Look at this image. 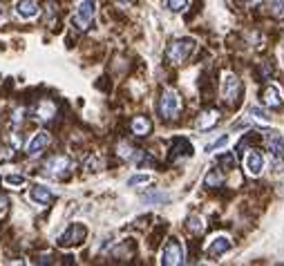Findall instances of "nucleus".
<instances>
[{"instance_id":"1","label":"nucleus","mask_w":284,"mask_h":266,"mask_svg":"<svg viewBox=\"0 0 284 266\" xmlns=\"http://www.w3.org/2000/svg\"><path fill=\"white\" fill-rule=\"evenodd\" d=\"M195 47H197V43L192 38H177V41H172L166 47V59L170 65H184L192 56Z\"/></svg>"},{"instance_id":"2","label":"nucleus","mask_w":284,"mask_h":266,"mask_svg":"<svg viewBox=\"0 0 284 266\" xmlns=\"http://www.w3.org/2000/svg\"><path fill=\"white\" fill-rule=\"evenodd\" d=\"M94 14H96V0H81V3L76 5V12L72 14V18H70L72 27L85 32L90 25H92Z\"/></svg>"},{"instance_id":"3","label":"nucleus","mask_w":284,"mask_h":266,"mask_svg":"<svg viewBox=\"0 0 284 266\" xmlns=\"http://www.w3.org/2000/svg\"><path fill=\"white\" fill-rule=\"evenodd\" d=\"M179 110H181L179 94H177L172 88H166L161 94V99H159V114H161V119L163 121L175 119L177 114H179Z\"/></svg>"},{"instance_id":"4","label":"nucleus","mask_w":284,"mask_h":266,"mask_svg":"<svg viewBox=\"0 0 284 266\" xmlns=\"http://www.w3.org/2000/svg\"><path fill=\"white\" fill-rule=\"evenodd\" d=\"M219 94H221V99H224V103L237 105L239 94H242V83H239V79L233 74V72H226V74L221 76Z\"/></svg>"},{"instance_id":"5","label":"nucleus","mask_w":284,"mask_h":266,"mask_svg":"<svg viewBox=\"0 0 284 266\" xmlns=\"http://www.w3.org/2000/svg\"><path fill=\"white\" fill-rule=\"evenodd\" d=\"M85 237H88V228H85L83 224H70L63 233L59 235L56 244H59L61 248H74V246L83 244Z\"/></svg>"},{"instance_id":"6","label":"nucleus","mask_w":284,"mask_h":266,"mask_svg":"<svg viewBox=\"0 0 284 266\" xmlns=\"http://www.w3.org/2000/svg\"><path fill=\"white\" fill-rule=\"evenodd\" d=\"M70 170H72V159L65 157V154H56V157H52L50 161L45 163V175H50L54 179L67 177Z\"/></svg>"},{"instance_id":"7","label":"nucleus","mask_w":284,"mask_h":266,"mask_svg":"<svg viewBox=\"0 0 284 266\" xmlns=\"http://www.w3.org/2000/svg\"><path fill=\"white\" fill-rule=\"evenodd\" d=\"M184 262V248H181L179 239H168V244L161 250V264L163 266H179Z\"/></svg>"},{"instance_id":"8","label":"nucleus","mask_w":284,"mask_h":266,"mask_svg":"<svg viewBox=\"0 0 284 266\" xmlns=\"http://www.w3.org/2000/svg\"><path fill=\"white\" fill-rule=\"evenodd\" d=\"M192 152H195V148H192V143L188 141V139L177 137V139H172V143H170V152H168V159H170L172 163H177V161H181V159L192 157Z\"/></svg>"},{"instance_id":"9","label":"nucleus","mask_w":284,"mask_h":266,"mask_svg":"<svg viewBox=\"0 0 284 266\" xmlns=\"http://www.w3.org/2000/svg\"><path fill=\"white\" fill-rule=\"evenodd\" d=\"M244 166H246L248 175L251 177H259L264 172V166H266V161H264V154L259 152V150H248L246 159H244Z\"/></svg>"},{"instance_id":"10","label":"nucleus","mask_w":284,"mask_h":266,"mask_svg":"<svg viewBox=\"0 0 284 266\" xmlns=\"http://www.w3.org/2000/svg\"><path fill=\"white\" fill-rule=\"evenodd\" d=\"M259 101H262V105H266V108L275 110L282 105V90L275 88V85H266L262 92H259Z\"/></svg>"},{"instance_id":"11","label":"nucleus","mask_w":284,"mask_h":266,"mask_svg":"<svg viewBox=\"0 0 284 266\" xmlns=\"http://www.w3.org/2000/svg\"><path fill=\"white\" fill-rule=\"evenodd\" d=\"M47 146H50V134H47L45 130H41V132L34 134L30 139V143H27V154H30V157H38Z\"/></svg>"},{"instance_id":"12","label":"nucleus","mask_w":284,"mask_h":266,"mask_svg":"<svg viewBox=\"0 0 284 266\" xmlns=\"http://www.w3.org/2000/svg\"><path fill=\"white\" fill-rule=\"evenodd\" d=\"M14 9H16V14L23 18V21H30V18L38 16V3L36 0H16Z\"/></svg>"},{"instance_id":"13","label":"nucleus","mask_w":284,"mask_h":266,"mask_svg":"<svg viewBox=\"0 0 284 266\" xmlns=\"http://www.w3.org/2000/svg\"><path fill=\"white\" fill-rule=\"evenodd\" d=\"M217 121H219V112H217V110H204V112L197 117L195 128L201 130V132H206V130L215 128V125H217Z\"/></svg>"},{"instance_id":"14","label":"nucleus","mask_w":284,"mask_h":266,"mask_svg":"<svg viewBox=\"0 0 284 266\" xmlns=\"http://www.w3.org/2000/svg\"><path fill=\"white\" fill-rule=\"evenodd\" d=\"M30 199L34 201V204L45 206V204H50V201H54V192H52L47 186L36 183V186H32V190H30Z\"/></svg>"},{"instance_id":"15","label":"nucleus","mask_w":284,"mask_h":266,"mask_svg":"<svg viewBox=\"0 0 284 266\" xmlns=\"http://www.w3.org/2000/svg\"><path fill=\"white\" fill-rule=\"evenodd\" d=\"M266 148L271 150V154L275 159H280L282 154H284V137L280 132H266Z\"/></svg>"},{"instance_id":"16","label":"nucleus","mask_w":284,"mask_h":266,"mask_svg":"<svg viewBox=\"0 0 284 266\" xmlns=\"http://www.w3.org/2000/svg\"><path fill=\"white\" fill-rule=\"evenodd\" d=\"M130 130H132V134L134 137H148L150 134V130H152V123H150V119H146V117H134L132 119V123H130Z\"/></svg>"},{"instance_id":"17","label":"nucleus","mask_w":284,"mask_h":266,"mask_svg":"<svg viewBox=\"0 0 284 266\" xmlns=\"http://www.w3.org/2000/svg\"><path fill=\"white\" fill-rule=\"evenodd\" d=\"M228 248H230V239H228L226 235L215 237V239L208 244V253H210V255H215V257H217V255H221V253H226Z\"/></svg>"},{"instance_id":"18","label":"nucleus","mask_w":284,"mask_h":266,"mask_svg":"<svg viewBox=\"0 0 284 266\" xmlns=\"http://www.w3.org/2000/svg\"><path fill=\"white\" fill-rule=\"evenodd\" d=\"M54 114H56V105L52 103V101H43V103L36 108V119H41V121L52 119Z\"/></svg>"},{"instance_id":"19","label":"nucleus","mask_w":284,"mask_h":266,"mask_svg":"<svg viewBox=\"0 0 284 266\" xmlns=\"http://www.w3.org/2000/svg\"><path fill=\"white\" fill-rule=\"evenodd\" d=\"M186 226H188V230H190L192 235L204 233V219H201L199 215H190L188 221H186Z\"/></svg>"},{"instance_id":"20","label":"nucleus","mask_w":284,"mask_h":266,"mask_svg":"<svg viewBox=\"0 0 284 266\" xmlns=\"http://www.w3.org/2000/svg\"><path fill=\"white\" fill-rule=\"evenodd\" d=\"M221 183H224V177H221L219 170H210L208 175H206V186L208 188H219Z\"/></svg>"},{"instance_id":"21","label":"nucleus","mask_w":284,"mask_h":266,"mask_svg":"<svg viewBox=\"0 0 284 266\" xmlns=\"http://www.w3.org/2000/svg\"><path fill=\"white\" fill-rule=\"evenodd\" d=\"M217 161H219V166H224V170H233V168H235L233 152H221L219 157H217Z\"/></svg>"},{"instance_id":"22","label":"nucleus","mask_w":284,"mask_h":266,"mask_svg":"<svg viewBox=\"0 0 284 266\" xmlns=\"http://www.w3.org/2000/svg\"><path fill=\"white\" fill-rule=\"evenodd\" d=\"M268 9H271L273 18H284V0H271Z\"/></svg>"},{"instance_id":"23","label":"nucleus","mask_w":284,"mask_h":266,"mask_svg":"<svg viewBox=\"0 0 284 266\" xmlns=\"http://www.w3.org/2000/svg\"><path fill=\"white\" fill-rule=\"evenodd\" d=\"M186 5H188V0H166V9L168 12H175V14L184 12Z\"/></svg>"},{"instance_id":"24","label":"nucleus","mask_w":284,"mask_h":266,"mask_svg":"<svg viewBox=\"0 0 284 266\" xmlns=\"http://www.w3.org/2000/svg\"><path fill=\"white\" fill-rule=\"evenodd\" d=\"M143 201H148V204H161V201H168V195L166 192H150V195L143 197Z\"/></svg>"},{"instance_id":"25","label":"nucleus","mask_w":284,"mask_h":266,"mask_svg":"<svg viewBox=\"0 0 284 266\" xmlns=\"http://www.w3.org/2000/svg\"><path fill=\"white\" fill-rule=\"evenodd\" d=\"M152 177L150 175H132L128 179V186H143V183H150Z\"/></svg>"},{"instance_id":"26","label":"nucleus","mask_w":284,"mask_h":266,"mask_svg":"<svg viewBox=\"0 0 284 266\" xmlns=\"http://www.w3.org/2000/svg\"><path fill=\"white\" fill-rule=\"evenodd\" d=\"M3 181L7 183V186H16L18 188V186H23V183H25V177H23V175H7Z\"/></svg>"},{"instance_id":"27","label":"nucleus","mask_w":284,"mask_h":266,"mask_svg":"<svg viewBox=\"0 0 284 266\" xmlns=\"http://www.w3.org/2000/svg\"><path fill=\"white\" fill-rule=\"evenodd\" d=\"M248 114H251V117L255 119V121H262V123H268V117H266V112H262V110L259 108H248Z\"/></svg>"},{"instance_id":"28","label":"nucleus","mask_w":284,"mask_h":266,"mask_svg":"<svg viewBox=\"0 0 284 266\" xmlns=\"http://www.w3.org/2000/svg\"><path fill=\"white\" fill-rule=\"evenodd\" d=\"M228 134H224V137H219L217 139V141H213V143H210V146H206V152H213V150H217V148H224L226 146V143H228Z\"/></svg>"},{"instance_id":"29","label":"nucleus","mask_w":284,"mask_h":266,"mask_svg":"<svg viewBox=\"0 0 284 266\" xmlns=\"http://www.w3.org/2000/svg\"><path fill=\"white\" fill-rule=\"evenodd\" d=\"M12 157H14V150L12 148H7V146L0 148V161H9Z\"/></svg>"},{"instance_id":"30","label":"nucleus","mask_w":284,"mask_h":266,"mask_svg":"<svg viewBox=\"0 0 284 266\" xmlns=\"http://www.w3.org/2000/svg\"><path fill=\"white\" fill-rule=\"evenodd\" d=\"M132 152H134V150L130 148V146H126V143H121V146H119V154H121L123 159H130V157H132Z\"/></svg>"},{"instance_id":"31","label":"nucleus","mask_w":284,"mask_h":266,"mask_svg":"<svg viewBox=\"0 0 284 266\" xmlns=\"http://www.w3.org/2000/svg\"><path fill=\"white\" fill-rule=\"evenodd\" d=\"M7 206H9V199L5 195H0V215H3L5 210H7Z\"/></svg>"},{"instance_id":"32","label":"nucleus","mask_w":284,"mask_h":266,"mask_svg":"<svg viewBox=\"0 0 284 266\" xmlns=\"http://www.w3.org/2000/svg\"><path fill=\"white\" fill-rule=\"evenodd\" d=\"M94 166H103V161H99V159H90V163H88V170H92Z\"/></svg>"},{"instance_id":"33","label":"nucleus","mask_w":284,"mask_h":266,"mask_svg":"<svg viewBox=\"0 0 284 266\" xmlns=\"http://www.w3.org/2000/svg\"><path fill=\"white\" fill-rule=\"evenodd\" d=\"M262 0H246V5H251V7H255V5H259Z\"/></svg>"},{"instance_id":"34","label":"nucleus","mask_w":284,"mask_h":266,"mask_svg":"<svg viewBox=\"0 0 284 266\" xmlns=\"http://www.w3.org/2000/svg\"><path fill=\"white\" fill-rule=\"evenodd\" d=\"M121 3H128V0H121Z\"/></svg>"}]
</instances>
